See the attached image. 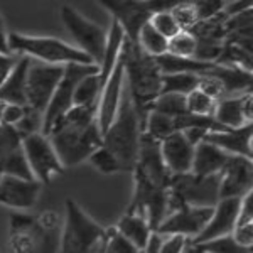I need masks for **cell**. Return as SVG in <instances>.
<instances>
[{
    "label": "cell",
    "mask_w": 253,
    "mask_h": 253,
    "mask_svg": "<svg viewBox=\"0 0 253 253\" xmlns=\"http://www.w3.org/2000/svg\"><path fill=\"white\" fill-rule=\"evenodd\" d=\"M167 54L181 59H194L196 38L191 31H181L167 41Z\"/></svg>",
    "instance_id": "f1b7e54d"
},
{
    "label": "cell",
    "mask_w": 253,
    "mask_h": 253,
    "mask_svg": "<svg viewBox=\"0 0 253 253\" xmlns=\"http://www.w3.org/2000/svg\"><path fill=\"white\" fill-rule=\"evenodd\" d=\"M59 214L12 213L9 226L10 253H61Z\"/></svg>",
    "instance_id": "7a4b0ae2"
},
{
    "label": "cell",
    "mask_w": 253,
    "mask_h": 253,
    "mask_svg": "<svg viewBox=\"0 0 253 253\" xmlns=\"http://www.w3.org/2000/svg\"><path fill=\"white\" fill-rule=\"evenodd\" d=\"M169 12L181 31H193L199 24L194 2H175V5Z\"/></svg>",
    "instance_id": "f546056e"
},
{
    "label": "cell",
    "mask_w": 253,
    "mask_h": 253,
    "mask_svg": "<svg viewBox=\"0 0 253 253\" xmlns=\"http://www.w3.org/2000/svg\"><path fill=\"white\" fill-rule=\"evenodd\" d=\"M88 162L93 167H95L98 172H101V174H117V172H122L120 164L117 162V159L113 157L103 145H101L100 149L95 150V152L89 156Z\"/></svg>",
    "instance_id": "d6a6232c"
},
{
    "label": "cell",
    "mask_w": 253,
    "mask_h": 253,
    "mask_svg": "<svg viewBox=\"0 0 253 253\" xmlns=\"http://www.w3.org/2000/svg\"><path fill=\"white\" fill-rule=\"evenodd\" d=\"M20 56L15 54H3L0 52V86L5 83V80L10 76V73L14 71V68L17 66Z\"/></svg>",
    "instance_id": "ab89813d"
},
{
    "label": "cell",
    "mask_w": 253,
    "mask_h": 253,
    "mask_svg": "<svg viewBox=\"0 0 253 253\" xmlns=\"http://www.w3.org/2000/svg\"><path fill=\"white\" fill-rule=\"evenodd\" d=\"M9 49L12 54L20 58H29L32 61L54 64V66L93 64V61L73 44L58 38H49V36H27L9 32Z\"/></svg>",
    "instance_id": "8992f818"
},
{
    "label": "cell",
    "mask_w": 253,
    "mask_h": 253,
    "mask_svg": "<svg viewBox=\"0 0 253 253\" xmlns=\"http://www.w3.org/2000/svg\"><path fill=\"white\" fill-rule=\"evenodd\" d=\"M42 186L34 179L0 175V206L14 213H24L36 206Z\"/></svg>",
    "instance_id": "5bb4252c"
},
{
    "label": "cell",
    "mask_w": 253,
    "mask_h": 253,
    "mask_svg": "<svg viewBox=\"0 0 253 253\" xmlns=\"http://www.w3.org/2000/svg\"><path fill=\"white\" fill-rule=\"evenodd\" d=\"M124 93H125V63H124V54H122L115 69L112 71L107 83L101 88L100 98H98L96 122L101 133L107 132V128L112 125L113 118H115L118 112V107H120L122 98H124Z\"/></svg>",
    "instance_id": "4fadbf2b"
},
{
    "label": "cell",
    "mask_w": 253,
    "mask_h": 253,
    "mask_svg": "<svg viewBox=\"0 0 253 253\" xmlns=\"http://www.w3.org/2000/svg\"><path fill=\"white\" fill-rule=\"evenodd\" d=\"M238 208L240 199H219L213 208V214H211L206 228L198 238L191 242V245H201L233 233L236 218H238Z\"/></svg>",
    "instance_id": "ac0fdd59"
},
{
    "label": "cell",
    "mask_w": 253,
    "mask_h": 253,
    "mask_svg": "<svg viewBox=\"0 0 253 253\" xmlns=\"http://www.w3.org/2000/svg\"><path fill=\"white\" fill-rule=\"evenodd\" d=\"M193 247L199 248V250H205L208 253H253L252 248L240 247L231 235L223 236V238L211 240V242H206L201 245H193Z\"/></svg>",
    "instance_id": "4dcf8cb0"
},
{
    "label": "cell",
    "mask_w": 253,
    "mask_h": 253,
    "mask_svg": "<svg viewBox=\"0 0 253 253\" xmlns=\"http://www.w3.org/2000/svg\"><path fill=\"white\" fill-rule=\"evenodd\" d=\"M187 247H189V240L184 236H161V245H159L157 253H184Z\"/></svg>",
    "instance_id": "e575fe53"
},
{
    "label": "cell",
    "mask_w": 253,
    "mask_h": 253,
    "mask_svg": "<svg viewBox=\"0 0 253 253\" xmlns=\"http://www.w3.org/2000/svg\"><path fill=\"white\" fill-rule=\"evenodd\" d=\"M22 152L26 156L27 166L32 179L41 186L51 184L52 179L64 172V167L58 159L51 140L44 133H32L22 138Z\"/></svg>",
    "instance_id": "9c48e42d"
},
{
    "label": "cell",
    "mask_w": 253,
    "mask_h": 253,
    "mask_svg": "<svg viewBox=\"0 0 253 253\" xmlns=\"http://www.w3.org/2000/svg\"><path fill=\"white\" fill-rule=\"evenodd\" d=\"M100 93H101V86H100V80H98V73L84 76L75 89L73 107L96 108Z\"/></svg>",
    "instance_id": "d4e9b609"
},
{
    "label": "cell",
    "mask_w": 253,
    "mask_h": 253,
    "mask_svg": "<svg viewBox=\"0 0 253 253\" xmlns=\"http://www.w3.org/2000/svg\"><path fill=\"white\" fill-rule=\"evenodd\" d=\"M228 159H230V156L226 152H223L221 149L214 147L210 142L203 140L194 147L191 174L198 175V177H213V175H218L223 170Z\"/></svg>",
    "instance_id": "44dd1931"
},
{
    "label": "cell",
    "mask_w": 253,
    "mask_h": 253,
    "mask_svg": "<svg viewBox=\"0 0 253 253\" xmlns=\"http://www.w3.org/2000/svg\"><path fill=\"white\" fill-rule=\"evenodd\" d=\"M22 145V137L10 126L0 125V166Z\"/></svg>",
    "instance_id": "836d02e7"
},
{
    "label": "cell",
    "mask_w": 253,
    "mask_h": 253,
    "mask_svg": "<svg viewBox=\"0 0 253 253\" xmlns=\"http://www.w3.org/2000/svg\"><path fill=\"white\" fill-rule=\"evenodd\" d=\"M113 228H115L117 233L120 235L122 238H125L137 252H144L145 247L149 245L150 236L154 235L152 228H150L145 216L142 213H138V211H132V210L126 211Z\"/></svg>",
    "instance_id": "ffe728a7"
},
{
    "label": "cell",
    "mask_w": 253,
    "mask_h": 253,
    "mask_svg": "<svg viewBox=\"0 0 253 253\" xmlns=\"http://www.w3.org/2000/svg\"><path fill=\"white\" fill-rule=\"evenodd\" d=\"M156 63L162 75H181V73H193V75H203L213 64L201 63L196 59H181L174 58L170 54H164L161 58H156Z\"/></svg>",
    "instance_id": "603a6c76"
},
{
    "label": "cell",
    "mask_w": 253,
    "mask_h": 253,
    "mask_svg": "<svg viewBox=\"0 0 253 253\" xmlns=\"http://www.w3.org/2000/svg\"><path fill=\"white\" fill-rule=\"evenodd\" d=\"M27 66H29V58H19L17 66L14 68L10 76L5 80V83L0 86V100H2L3 103L27 107V103H26Z\"/></svg>",
    "instance_id": "7402d4cb"
},
{
    "label": "cell",
    "mask_w": 253,
    "mask_h": 253,
    "mask_svg": "<svg viewBox=\"0 0 253 253\" xmlns=\"http://www.w3.org/2000/svg\"><path fill=\"white\" fill-rule=\"evenodd\" d=\"M105 9L110 10L113 15V20L122 27L126 41L132 44L137 42V34L140 27L145 22H149L150 7L149 2H133V0H108V2H101Z\"/></svg>",
    "instance_id": "9a60e30c"
},
{
    "label": "cell",
    "mask_w": 253,
    "mask_h": 253,
    "mask_svg": "<svg viewBox=\"0 0 253 253\" xmlns=\"http://www.w3.org/2000/svg\"><path fill=\"white\" fill-rule=\"evenodd\" d=\"M3 108H5V103L0 100V125H2V115H3Z\"/></svg>",
    "instance_id": "b9f144b4"
},
{
    "label": "cell",
    "mask_w": 253,
    "mask_h": 253,
    "mask_svg": "<svg viewBox=\"0 0 253 253\" xmlns=\"http://www.w3.org/2000/svg\"><path fill=\"white\" fill-rule=\"evenodd\" d=\"M103 253H142V252H137L125 238H122V236L117 233L115 228H112V231H110V240Z\"/></svg>",
    "instance_id": "8d00e7d4"
},
{
    "label": "cell",
    "mask_w": 253,
    "mask_h": 253,
    "mask_svg": "<svg viewBox=\"0 0 253 253\" xmlns=\"http://www.w3.org/2000/svg\"><path fill=\"white\" fill-rule=\"evenodd\" d=\"M193 248H194V253H208L205 250H199V248H196V247H193Z\"/></svg>",
    "instance_id": "7bdbcfd3"
},
{
    "label": "cell",
    "mask_w": 253,
    "mask_h": 253,
    "mask_svg": "<svg viewBox=\"0 0 253 253\" xmlns=\"http://www.w3.org/2000/svg\"><path fill=\"white\" fill-rule=\"evenodd\" d=\"M64 210L61 253H103L112 228H103L73 199H66Z\"/></svg>",
    "instance_id": "5b68a950"
},
{
    "label": "cell",
    "mask_w": 253,
    "mask_h": 253,
    "mask_svg": "<svg viewBox=\"0 0 253 253\" xmlns=\"http://www.w3.org/2000/svg\"><path fill=\"white\" fill-rule=\"evenodd\" d=\"M137 46L144 54L149 58H161V56L167 54V39L162 38L159 32L150 26L149 22H145L140 27L137 34Z\"/></svg>",
    "instance_id": "cb8c5ba5"
},
{
    "label": "cell",
    "mask_w": 253,
    "mask_h": 253,
    "mask_svg": "<svg viewBox=\"0 0 253 253\" xmlns=\"http://www.w3.org/2000/svg\"><path fill=\"white\" fill-rule=\"evenodd\" d=\"M95 73H98V66H93V64H68L64 66L63 78L49 101L47 108L42 113L44 135H49V132L59 124L61 118L73 108V96H75V89L80 81L84 76L95 75Z\"/></svg>",
    "instance_id": "ba28073f"
},
{
    "label": "cell",
    "mask_w": 253,
    "mask_h": 253,
    "mask_svg": "<svg viewBox=\"0 0 253 253\" xmlns=\"http://www.w3.org/2000/svg\"><path fill=\"white\" fill-rule=\"evenodd\" d=\"M253 223V194H247L240 199L238 218H236V226L238 224H250Z\"/></svg>",
    "instance_id": "74e56055"
},
{
    "label": "cell",
    "mask_w": 253,
    "mask_h": 253,
    "mask_svg": "<svg viewBox=\"0 0 253 253\" xmlns=\"http://www.w3.org/2000/svg\"><path fill=\"white\" fill-rule=\"evenodd\" d=\"M213 208H201V206L175 208L174 211H170L166 216L164 221L159 224L156 233L161 236H170V235L184 236L191 243L206 228L211 214H213Z\"/></svg>",
    "instance_id": "8fae6325"
},
{
    "label": "cell",
    "mask_w": 253,
    "mask_h": 253,
    "mask_svg": "<svg viewBox=\"0 0 253 253\" xmlns=\"http://www.w3.org/2000/svg\"><path fill=\"white\" fill-rule=\"evenodd\" d=\"M149 24L159 32V34L162 36V38H166L167 41L181 32V29H179V26L175 24V20H174L172 15H170L169 10L154 12V14L150 15V19H149Z\"/></svg>",
    "instance_id": "1f68e13d"
},
{
    "label": "cell",
    "mask_w": 253,
    "mask_h": 253,
    "mask_svg": "<svg viewBox=\"0 0 253 253\" xmlns=\"http://www.w3.org/2000/svg\"><path fill=\"white\" fill-rule=\"evenodd\" d=\"M64 75V66L44 64L29 59L26 75V103L27 107L44 113L49 101L54 95L61 78Z\"/></svg>",
    "instance_id": "30bf717a"
},
{
    "label": "cell",
    "mask_w": 253,
    "mask_h": 253,
    "mask_svg": "<svg viewBox=\"0 0 253 253\" xmlns=\"http://www.w3.org/2000/svg\"><path fill=\"white\" fill-rule=\"evenodd\" d=\"M231 236H233V240L240 245V247L252 248L253 247V223L238 224V226H235Z\"/></svg>",
    "instance_id": "f35d334b"
},
{
    "label": "cell",
    "mask_w": 253,
    "mask_h": 253,
    "mask_svg": "<svg viewBox=\"0 0 253 253\" xmlns=\"http://www.w3.org/2000/svg\"><path fill=\"white\" fill-rule=\"evenodd\" d=\"M252 91L216 101L213 122L218 128L236 130L252 125Z\"/></svg>",
    "instance_id": "2e32d148"
},
{
    "label": "cell",
    "mask_w": 253,
    "mask_h": 253,
    "mask_svg": "<svg viewBox=\"0 0 253 253\" xmlns=\"http://www.w3.org/2000/svg\"><path fill=\"white\" fill-rule=\"evenodd\" d=\"M26 112H27V107H22V105L5 103L3 115H2V125L3 126H10V128H15V126L22 122Z\"/></svg>",
    "instance_id": "d590c367"
},
{
    "label": "cell",
    "mask_w": 253,
    "mask_h": 253,
    "mask_svg": "<svg viewBox=\"0 0 253 253\" xmlns=\"http://www.w3.org/2000/svg\"><path fill=\"white\" fill-rule=\"evenodd\" d=\"M59 17L69 36L75 41V47L80 49L83 54H86L93 61V64L98 66L105 54L108 32L93 20L84 17L75 7L63 5L59 10Z\"/></svg>",
    "instance_id": "52a82bcc"
},
{
    "label": "cell",
    "mask_w": 253,
    "mask_h": 253,
    "mask_svg": "<svg viewBox=\"0 0 253 253\" xmlns=\"http://www.w3.org/2000/svg\"><path fill=\"white\" fill-rule=\"evenodd\" d=\"M219 199H242L252 193L253 164L252 159L230 156L223 170L218 174Z\"/></svg>",
    "instance_id": "7c38bea8"
},
{
    "label": "cell",
    "mask_w": 253,
    "mask_h": 253,
    "mask_svg": "<svg viewBox=\"0 0 253 253\" xmlns=\"http://www.w3.org/2000/svg\"><path fill=\"white\" fill-rule=\"evenodd\" d=\"M0 52L3 54H12L9 49V31H7L5 20L0 15Z\"/></svg>",
    "instance_id": "60d3db41"
},
{
    "label": "cell",
    "mask_w": 253,
    "mask_h": 253,
    "mask_svg": "<svg viewBox=\"0 0 253 253\" xmlns=\"http://www.w3.org/2000/svg\"><path fill=\"white\" fill-rule=\"evenodd\" d=\"M47 137L64 169L80 166L103 145V133L96 122V108L73 107Z\"/></svg>",
    "instance_id": "6da1fadb"
},
{
    "label": "cell",
    "mask_w": 253,
    "mask_h": 253,
    "mask_svg": "<svg viewBox=\"0 0 253 253\" xmlns=\"http://www.w3.org/2000/svg\"><path fill=\"white\" fill-rule=\"evenodd\" d=\"M203 140L210 142L214 147L221 149L228 156L245 157V159L253 157L252 125H247L243 128H236V130H226V128L213 130V132H208Z\"/></svg>",
    "instance_id": "d6986e66"
},
{
    "label": "cell",
    "mask_w": 253,
    "mask_h": 253,
    "mask_svg": "<svg viewBox=\"0 0 253 253\" xmlns=\"http://www.w3.org/2000/svg\"><path fill=\"white\" fill-rule=\"evenodd\" d=\"M194 147L182 132H175L159 142L162 164L170 175H184L191 172L194 157Z\"/></svg>",
    "instance_id": "e0dca14e"
},
{
    "label": "cell",
    "mask_w": 253,
    "mask_h": 253,
    "mask_svg": "<svg viewBox=\"0 0 253 253\" xmlns=\"http://www.w3.org/2000/svg\"><path fill=\"white\" fill-rule=\"evenodd\" d=\"M199 75L193 73H181V75H162L161 93H174V95L186 96L193 89L198 88Z\"/></svg>",
    "instance_id": "484cf974"
},
{
    "label": "cell",
    "mask_w": 253,
    "mask_h": 253,
    "mask_svg": "<svg viewBox=\"0 0 253 253\" xmlns=\"http://www.w3.org/2000/svg\"><path fill=\"white\" fill-rule=\"evenodd\" d=\"M124 63H125V86L132 100L137 113L145 120L150 105L161 95L162 73L156 59L149 58L138 49L137 44H132L125 39L124 44Z\"/></svg>",
    "instance_id": "3957f363"
},
{
    "label": "cell",
    "mask_w": 253,
    "mask_h": 253,
    "mask_svg": "<svg viewBox=\"0 0 253 253\" xmlns=\"http://www.w3.org/2000/svg\"><path fill=\"white\" fill-rule=\"evenodd\" d=\"M216 108V101L213 98L201 91V89H193L186 95V112L187 115L201 117V118H213Z\"/></svg>",
    "instance_id": "83f0119b"
},
{
    "label": "cell",
    "mask_w": 253,
    "mask_h": 253,
    "mask_svg": "<svg viewBox=\"0 0 253 253\" xmlns=\"http://www.w3.org/2000/svg\"><path fill=\"white\" fill-rule=\"evenodd\" d=\"M142 133H144V120L137 113L125 86L117 115L107 132L103 133V147L117 159L122 170H133L135 167Z\"/></svg>",
    "instance_id": "277c9868"
},
{
    "label": "cell",
    "mask_w": 253,
    "mask_h": 253,
    "mask_svg": "<svg viewBox=\"0 0 253 253\" xmlns=\"http://www.w3.org/2000/svg\"><path fill=\"white\" fill-rule=\"evenodd\" d=\"M149 112H157L167 117H181L186 115V96L174 95V93H161L152 101Z\"/></svg>",
    "instance_id": "4316f807"
}]
</instances>
